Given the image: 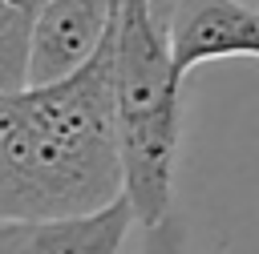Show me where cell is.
<instances>
[{"mask_svg": "<svg viewBox=\"0 0 259 254\" xmlns=\"http://www.w3.org/2000/svg\"><path fill=\"white\" fill-rule=\"evenodd\" d=\"M182 85L186 81L174 69L170 32L154 12V4L121 0L113 36V93H117L125 198L142 230L170 214Z\"/></svg>", "mask_w": 259, "mask_h": 254, "instance_id": "obj_2", "label": "cell"}, {"mask_svg": "<svg viewBox=\"0 0 259 254\" xmlns=\"http://www.w3.org/2000/svg\"><path fill=\"white\" fill-rule=\"evenodd\" d=\"M117 12L121 0H49L32 28L28 85H53L81 73L109 44Z\"/></svg>", "mask_w": 259, "mask_h": 254, "instance_id": "obj_3", "label": "cell"}, {"mask_svg": "<svg viewBox=\"0 0 259 254\" xmlns=\"http://www.w3.org/2000/svg\"><path fill=\"white\" fill-rule=\"evenodd\" d=\"M166 32L182 81L210 60H259V8L247 0H174Z\"/></svg>", "mask_w": 259, "mask_h": 254, "instance_id": "obj_4", "label": "cell"}, {"mask_svg": "<svg viewBox=\"0 0 259 254\" xmlns=\"http://www.w3.org/2000/svg\"><path fill=\"white\" fill-rule=\"evenodd\" d=\"M154 4V12L162 16V24H166V16H170V8H174V0H150Z\"/></svg>", "mask_w": 259, "mask_h": 254, "instance_id": "obj_7", "label": "cell"}, {"mask_svg": "<svg viewBox=\"0 0 259 254\" xmlns=\"http://www.w3.org/2000/svg\"><path fill=\"white\" fill-rule=\"evenodd\" d=\"M113 36L81 73L0 93V218H85L125 198Z\"/></svg>", "mask_w": 259, "mask_h": 254, "instance_id": "obj_1", "label": "cell"}, {"mask_svg": "<svg viewBox=\"0 0 259 254\" xmlns=\"http://www.w3.org/2000/svg\"><path fill=\"white\" fill-rule=\"evenodd\" d=\"M134 222L138 214L130 198L85 218H53V222L0 218V254H121Z\"/></svg>", "mask_w": 259, "mask_h": 254, "instance_id": "obj_5", "label": "cell"}, {"mask_svg": "<svg viewBox=\"0 0 259 254\" xmlns=\"http://www.w3.org/2000/svg\"><path fill=\"white\" fill-rule=\"evenodd\" d=\"M142 254H186V226L174 210L142 230Z\"/></svg>", "mask_w": 259, "mask_h": 254, "instance_id": "obj_6", "label": "cell"}]
</instances>
